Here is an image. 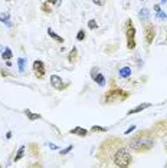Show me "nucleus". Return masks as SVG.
Returning a JSON list of instances; mask_svg holds the SVG:
<instances>
[{"instance_id": "nucleus-33", "label": "nucleus", "mask_w": 167, "mask_h": 168, "mask_svg": "<svg viewBox=\"0 0 167 168\" xmlns=\"http://www.w3.org/2000/svg\"><path fill=\"white\" fill-rule=\"evenodd\" d=\"M166 1H167V0H161V3H166Z\"/></svg>"}, {"instance_id": "nucleus-2", "label": "nucleus", "mask_w": 167, "mask_h": 168, "mask_svg": "<svg viewBox=\"0 0 167 168\" xmlns=\"http://www.w3.org/2000/svg\"><path fill=\"white\" fill-rule=\"evenodd\" d=\"M112 161H114V165L125 168V167H128V165L131 164L133 157H131V154L127 151V148L121 146V148H118V149L114 152V155H112Z\"/></svg>"}, {"instance_id": "nucleus-16", "label": "nucleus", "mask_w": 167, "mask_h": 168, "mask_svg": "<svg viewBox=\"0 0 167 168\" xmlns=\"http://www.w3.org/2000/svg\"><path fill=\"white\" fill-rule=\"evenodd\" d=\"M77 53H78L77 47H72V50L69 52V56H68V60H69L71 63H74V62L77 60Z\"/></svg>"}, {"instance_id": "nucleus-23", "label": "nucleus", "mask_w": 167, "mask_h": 168, "mask_svg": "<svg viewBox=\"0 0 167 168\" xmlns=\"http://www.w3.org/2000/svg\"><path fill=\"white\" fill-rule=\"evenodd\" d=\"M88 27L91 29V30H95V29L98 27V23L95 22V20H89V22H88Z\"/></svg>"}, {"instance_id": "nucleus-12", "label": "nucleus", "mask_w": 167, "mask_h": 168, "mask_svg": "<svg viewBox=\"0 0 167 168\" xmlns=\"http://www.w3.org/2000/svg\"><path fill=\"white\" fill-rule=\"evenodd\" d=\"M48 34H49V36H51L52 39H53V40H56V42H59V43H64V42H65V39H64V37H61L59 34H56L55 32H53V30L51 29V27L48 29Z\"/></svg>"}, {"instance_id": "nucleus-4", "label": "nucleus", "mask_w": 167, "mask_h": 168, "mask_svg": "<svg viewBox=\"0 0 167 168\" xmlns=\"http://www.w3.org/2000/svg\"><path fill=\"white\" fill-rule=\"evenodd\" d=\"M125 37H127V47L130 50L135 49V46H137V43H135V27H134L131 20L125 22Z\"/></svg>"}, {"instance_id": "nucleus-19", "label": "nucleus", "mask_w": 167, "mask_h": 168, "mask_svg": "<svg viewBox=\"0 0 167 168\" xmlns=\"http://www.w3.org/2000/svg\"><path fill=\"white\" fill-rule=\"evenodd\" d=\"M138 16H140L141 20H148V10L147 9H141L140 13H138Z\"/></svg>"}, {"instance_id": "nucleus-24", "label": "nucleus", "mask_w": 167, "mask_h": 168, "mask_svg": "<svg viewBox=\"0 0 167 168\" xmlns=\"http://www.w3.org/2000/svg\"><path fill=\"white\" fill-rule=\"evenodd\" d=\"M72 148H74V146H72V145L67 146L65 149H62V151H61V155H67L68 152H71V151H72Z\"/></svg>"}, {"instance_id": "nucleus-32", "label": "nucleus", "mask_w": 167, "mask_h": 168, "mask_svg": "<svg viewBox=\"0 0 167 168\" xmlns=\"http://www.w3.org/2000/svg\"><path fill=\"white\" fill-rule=\"evenodd\" d=\"M6 66H7V67H10V66H12V63L9 62V60H6Z\"/></svg>"}, {"instance_id": "nucleus-27", "label": "nucleus", "mask_w": 167, "mask_h": 168, "mask_svg": "<svg viewBox=\"0 0 167 168\" xmlns=\"http://www.w3.org/2000/svg\"><path fill=\"white\" fill-rule=\"evenodd\" d=\"M46 1H48L49 4H58V3H59L58 0H46Z\"/></svg>"}, {"instance_id": "nucleus-35", "label": "nucleus", "mask_w": 167, "mask_h": 168, "mask_svg": "<svg viewBox=\"0 0 167 168\" xmlns=\"http://www.w3.org/2000/svg\"><path fill=\"white\" fill-rule=\"evenodd\" d=\"M6 1H10V0H6Z\"/></svg>"}, {"instance_id": "nucleus-30", "label": "nucleus", "mask_w": 167, "mask_h": 168, "mask_svg": "<svg viewBox=\"0 0 167 168\" xmlns=\"http://www.w3.org/2000/svg\"><path fill=\"white\" fill-rule=\"evenodd\" d=\"M6 138H7V139H10V138H12V132H10V131L6 134Z\"/></svg>"}, {"instance_id": "nucleus-10", "label": "nucleus", "mask_w": 167, "mask_h": 168, "mask_svg": "<svg viewBox=\"0 0 167 168\" xmlns=\"http://www.w3.org/2000/svg\"><path fill=\"white\" fill-rule=\"evenodd\" d=\"M69 132L72 135H78V136H87V135H88V131H87L85 128H82V126H75V128H72Z\"/></svg>"}, {"instance_id": "nucleus-9", "label": "nucleus", "mask_w": 167, "mask_h": 168, "mask_svg": "<svg viewBox=\"0 0 167 168\" xmlns=\"http://www.w3.org/2000/svg\"><path fill=\"white\" fill-rule=\"evenodd\" d=\"M151 106V103H140V105H137L135 108H133V109H130V111L127 112V115H134V113H138V112L144 111V109H147V108H150Z\"/></svg>"}, {"instance_id": "nucleus-28", "label": "nucleus", "mask_w": 167, "mask_h": 168, "mask_svg": "<svg viewBox=\"0 0 167 168\" xmlns=\"http://www.w3.org/2000/svg\"><path fill=\"white\" fill-rule=\"evenodd\" d=\"M92 1H94L97 6H102V0H92Z\"/></svg>"}, {"instance_id": "nucleus-26", "label": "nucleus", "mask_w": 167, "mask_h": 168, "mask_svg": "<svg viewBox=\"0 0 167 168\" xmlns=\"http://www.w3.org/2000/svg\"><path fill=\"white\" fill-rule=\"evenodd\" d=\"M134 129H135V126H134V125H133V126H130L128 129H125V132H124V134H125V135H128V134H130V132H133Z\"/></svg>"}, {"instance_id": "nucleus-3", "label": "nucleus", "mask_w": 167, "mask_h": 168, "mask_svg": "<svg viewBox=\"0 0 167 168\" xmlns=\"http://www.w3.org/2000/svg\"><path fill=\"white\" fill-rule=\"evenodd\" d=\"M127 98H128V93H127L125 90L120 89V88H112V89L108 90V92L105 93V96H104L105 102L124 101V99H127Z\"/></svg>"}, {"instance_id": "nucleus-21", "label": "nucleus", "mask_w": 167, "mask_h": 168, "mask_svg": "<svg viewBox=\"0 0 167 168\" xmlns=\"http://www.w3.org/2000/svg\"><path fill=\"white\" fill-rule=\"evenodd\" d=\"M40 9H42V11H43V13H51V11H52V9H51V4H49L48 1H45V3H42Z\"/></svg>"}, {"instance_id": "nucleus-11", "label": "nucleus", "mask_w": 167, "mask_h": 168, "mask_svg": "<svg viewBox=\"0 0 167 168\" xmlns=\"http://www.w3.org/2000/svg\"><path fill=\"white\" fill-rule=\"evenodd\" d=\"M118 75L124 79L130 78V76H131V69H130V66H123L120 70H118Z\"/></svg>"}, {"instance_id": "nucleus-17", "label": "nucleus", "mask_w": 167, "mask_h": 168, "mask_svg": "<svg viewBox=\"0 0 167 168\" xmlns=\"http://www.w3.org/2000/svg\"><path fill=\"white\" fill-rule=\"evenodd\" d=\"M17 66H19V72H20V73H25L26 59H23V57H19V59H17Z\"/></svg>"}, {"instance_id": "nucleus-22", "label": "nucleus", "mask_w": 167, "mask_h": 168, "mask_svg": "<svg viewBox=\"0 0 167 168\" xmlns=\"http://www.w3.org/2000/svg\"><path fill=\"white\" fill-rule=\"evenodd\" d=\"M85 36H87V34H85V32H84V29H81L78 33H77V40H79V42H81V40H84V39H85Z\"/></svg>"}, {"instance_id": "nucleus-29", "label": "nucleus", "mask_w": 167, "mask_h": 168, "mask_svg": "<svg viewBox=\"0 0 167 168\" xmlns=\"http://www.w3.org/2000/svg\"><path fill=\"white\" fill-rule=\"evenodd\" d=\"M154 10H156V11H160V10H161V9H160V4H156V6H154Z\"/></svg>"}, {"instance_id": "nucleus-31", "label": "nucleus", "mask_w": 167, "mask_h": 168, "mask_svg": "<svg viewBox=\"0 0 167 168\" xmlns=\"http://www.w3.org/2000/svg\"><path fill=\"white\" fill-rule=\"evenodd\" d=\"M49 146H51V148H52V149H58V146H56L55 144H49Z\"/></svg>"}, {"instance_id": "nucleus-34", "label": "nucleus", "mask_w": 167, "mask_h": 168, "mask_svg": "<svg viewBox=\"0 0 167 168\" xmlns=\"http://www.w3.org/2000/svg\"><path fill=\"white\" fill-rule=\"evenodd\" d=\"M166 151H167V145H166Z\"/></svg>"}, {"instance_id": "nucleus-14", "label": "nucleus", "mask_w": 167, "mask_h": 168, "mask_svg": "<svg viewBox=\"0 0 167 168\" xmlns=\"http://www.w3.org/2000/svg\"><path fill=\"white\" fill-rule=\"evenodd\" d=\"M23 155H25V145H22L19 149H17L16 155H14V158H13V159H14V162H16V161H20V159L23 158Z\"/></svg>"}, {"instance_id": "nucleus-18", "label": "nucleus", "mask_w": 167, "mask_h": 168, "mask_svg": "<svg viewBox=\"0 0 167 168\" xmlns=\"http://www.w3.org/2000/svg\"><path fill=\"white\" fill-rule=\"evenodd\" d=\"M10 20V14L9 13H4V14H0V22L7 23V26H12V23L9 22Z\"/></svg>"}, {"instance_id": "nucleus-6", "label": "nucleus", "mask_w": 167, "mask_h": 168, "mask_svg": "<svg viewBox=\"0 0 167 168\" xmlns=\"http://www.w3.org/2000/svg\"><path fill=\"white\" fill-rule=\"evenodd\" d=\"M91 76H92V79L95 80V83H98L100 86H105L107 79L104 78V75H102L100 70H98V67H94V69L91 70Z\"/></svg>"}, {"instance_id": "nucleus-13", "label": "nucleus", "mask_w": 167, "mask_h": 168, "mask_svg": "<svg viewBox=\"0 0 167 168\" xmlns=\"http://www.w3.org/2000/svg\"><path fill=\"white\" fill-rule=\"evenodd\" d=\"M25 115L27 116V119H29V121H36V119H40V118H42L39 113H33V112L29 111V109H26V111H25Z\"/></svg>"}, {"instance_id": "nucleus-7", "label": "nucleus", "mask_w": 167, "mask_h": 168, "mask_svg": "<svg viewBox=\"0 0 167 168\" xmlns=\"http://www.w3.org/2000/svg\"><path fill=\"white\" fill-rule=\"evenodd\" d=\"M154 37H156V29H154L153 24H148L145 27V42L150 45V43H153Z\"/></svg>"}, {"instance_id": "nucleus-20", "label": "nucleus", "mask_w": 167, "mask_h": 168, "mask_svg": "<svg viewBox=\"0 0 167 168\" xmlns=\"http://www.w3.org/2000/svg\"><path fill=\"white\" fill-rule=\"evenodd\" d=\"M91 131H92V132H107V131H108V128H104V126L94 125V126L91 128Z\"/></svg>"}, {"instance_id": "nucleus-8", "label": "nucleus", "mask_w": 167, "mask_h": 168, "mask_svg": "<svg viewBox=\"0 0 167 168\" xmlns=\"http://www.w3.org/2000/svg\"><path fill=\"white\" fill-rule=\"evenodd\" d=\"M51 85L58 90L64 89V88L67 86V85H64V82H62L61 76H58V75H52V76H51Z\"/></svg>"}, {"instance_id": "nucleus-15", "label": "nucleus", "mask_w": 167, "mask_h": 168, "mask_svg": "<svg viewBox=\"0 0 167 168\" xmlns=\"http://www.w3.org/2000/svg\"><path fill=\"white\" fill-rule=\"evenodd\" d=\"M1 57H3V60H10L12 57H13V53H12V50L9 47H6L4 50H3V53H1Z\"/></svg>"}, {"instance_id": "nucleus-25", "label": "nucleus", "mask_w": 167, "mask_h": 168, "mask_svg": "<svg viewBox=\"0 0 167 168\" xmlns=\"http://www.w3.org/2000/svg\"><path fill=\"white\" fill-rule=\"evenodd\" d=\"M157 17H158V19H166L167 14H166V13H163V11L160 10V11H157Z\"/></svg>"}, {"instance_id": "nucleus-5", "label": "nucleus", "mask_w": 167, "mask_h": 168, "mask_svg": "<svg viewBox=\"0 0 167 168\" xmlns=\"http://www.w3.org/2000/svg\"><path fill=\"white\" fill-rule=\"evenodd\" d=\"M32 67H33L35 76L39 79H43V76H45V63L43 62H42V60H35Z\"/></svg>"}, {"instance_id": "nucleus-1", "label": "nucleus", "mask_w": 167, "mask_h": 168, "mask_svg": "<svg viewBox=\"0 0 167 168\" xmlns=\"http://www.w3.org/2000/svg\"><path fill=\"white\" fill-rule=\"evenodd\" d=\"M154 145V138L148 131H143L140 134L134 135L128 142V148L135 152H145L151 149Z\"/></svg>"}]
</instances>
